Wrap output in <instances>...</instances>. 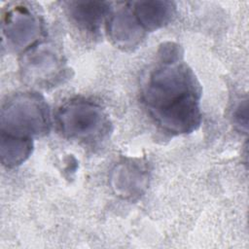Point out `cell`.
<instances>
[{
  "instance_id": "obj_1",
  "label": "cell",
  "mask_w": 249,
  "mask_h": 249,
  "mask_svg": "<svg viewBox=\"0 0 249 249\" xmlns=\"http://www.w3.org/2000/svg\"><path fill=\"white\" fill-rule=\"evenodd\" d=\"M159 53L160 61L143 89V101L164 130L190 133L200 124V85L193 70L182 61L177 45L164 44Z\"/></svg>"
},
{
  "instance_id": "obj_2",
  "label": "cell",
  "mask_w": 249,
  "mask_h": 249,
  "mask_svg": "<svg viewBox=\"0 0 249 249\" xmlns=\"http://www.w3.org/2000/svg\"><path fill=\"white\" fill-rule=\"evenodd\" d=\"M1 132L31 138L50 131L51 117L45 99L36 92H20L9 97L1 109Z\"/></svg>"
},
{
  "instance_id": "obj_3",
  "label": "cell",
  "mask_w": 249,
  "mask_h": 249,
  "mask_svg": "<svg viewBox=\"0 0 249 249\" xmlns=\"http://www.w3.org/2000/svg\"><path fill=\"white\" fill-rule=\"evenodd\" d=\"M56 123L64 136L84 142L101 139L109 127L101 107L80 98L72 99L58 109Z\"/></svg>"
},
{
  "instance_id": "obj_4",
  "label": "cell",
  "mask_w": 249,
  "mask_h": 249,
  "mask_svg": "<svg viewBox=\"0 0 249 249\" xmlns=\"http://www.w3.org/2000/svg\"><path fill=\"white\" fill-rule=\"evenodd\" d=\"M28 8L17 5L4 16L3 35L8 47L16 52L31 48L40 35V20Z\"/></svg>"
},
{
  "instance_id": "obj_5",
  "label": "cell",
  "mask_w": 249,
  "mask_h": 249,
  "mask_svg": "<svg viewBox=\"0 0 249 249\" xmlns=\"http://www.w3.org/2000/svg\"><path fill=\"white\" fill-rule=\"evenodd\" d=\"M21 67L23 78L31 83L48 86L59 78L62 63L51 46L38 44L24 53Z\"/></svg>"
},
{
  "instance_id": "obj_6",
  "label": "cell",
  "mask_w": 249,
  "mask_h": 249,
  "mask_svg": "<svg viewBox=\"0 0 249 249\" xmlns=\"http://www.w3.org/2000/svg\"><path fill=\"white\" fill-rule=\"evenodd\" d=\"M108 31L111 39L122 48L135 47L144 35V29L135 18L132 11L122 9L109 20Z\"/></svg>"
},
{
  "instance_id": "obj_7",
  "label": "cell",
  "mask_w": 249,
  "mask_h": 249,
  "mask_svg": "<svg viewBox=\"0 0 249 249\" xmlns=\"http://www.w3.org/2000/svg\"><path fill=\"white\" fill-rule=\"evenodd\" d=\"M175 11L168 1H144L133 3L132 13L145 31H154L167 24Z\"/></svg>"
},
{
  "instance_id": "obj_8",
  "label": "cell",
  "mask_w": 249,
  "mask_h": 249,
  "mask_svg": "<svg viewBox=\"0 0 249 249\" xmlns=\"http://www.w3.org/2000/svg\"><path fill=\"white\" fill-rule=\"evenodd\" d=\"M67 13L79 27L89 31L97 32L104 17L109 12V3L95 1H74L67 2Z\"/></svg>"
},
{
  "instance_id": "obj_9",
  "label": "cell",
  "mask_w": 249,
  "mask_h": 249,
  "mask_svg": "<svg viewBox=\"0 0 249 249\" xmlns=\"http://www.w3.org/2000/svg\"><path fill=\"white\" fill-rule=\"evenodd\" d=\"M136 163L127 162L116 166L112 180L116 191L124 196H134L145 187L146 175Z\"/></svg>"
},
{
  "instance_id": "obj_10",
  "label": "cell",
  "mask_w": 249,
  "mask_h": 249,
  "mask_svg": "<svg viewBox=\"0 0 249 249\" xmlns=\"http://www.w3.org/2000/svg\"><path fill=\"white\" fill-rule=\"evenodd\" d=\"M33 143L31 138L18 137L1 132L0 155L6 167L12 168L21 164L31 155Z\"/></svg>"
}]
</instances>
